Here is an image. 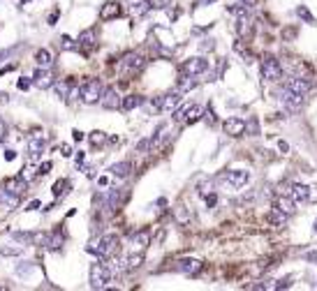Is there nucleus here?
<instances>
[{"label": "nucleus", "mask_w": 317, "mask_h": 291, "mask_svg": "<svg viewBox=\"0 0 317 291\" xmlns=\"http://www.w3.org/2000/svg\"><path fill=\"white\" fill-rule=\"evenodd\" d=\"M5 132H7V127H5V120L0 118V139H5Z\"/></svg>", "instance_id": "42"}, {"label": "nucleus", "mask_w": 317, "mask_h": 291, "mask_svg": "<svg viewBox=\"0 0 317 291\" xmlns=\"http://www.w3.org/2000/svg\"><path fill=\"white\" fill-rule=\"evenodd\" d=\"M148 243H151V234L146 229L132 234V238H130V245H132V249H135V252H144V249L148 247Z\"/></svg>", "instance_id": "13"}, {"label": "nucleus", "mask_w": 317, "mask_h": 291, "mask_svg": "<svg viewBox=\"0 0 317 291\" xmlns=\"http://www.w3.org/2000/svg\"><path fill=\"white\" fill-rule=\"evenodd\" d=\"M111 171L114 176H118V178H127L130 176V171H132V164L130 162H116V164H111Z\"/></svg>", "instance_id": "26"}, {"label": "nucleus", "mask_w": 317, "mask_h": 291, "mask_svg": "<svg viewBox=\"0 0 317 291\" xmlns=\"http://www.w3.org/2000/svg\"><path fill=\"white\" fill-rule=\"evenodd\" d=\"M14 157H16L14 150H5V160H14Z\"/></svg>", "instance_id": "45"}, {"label": "nucleus", "mask_w": 317, "mask_h": 291, "mask_svg": "<svg viewBox=\"0 0 317 291\" xmlns=\"http://www.w3.org/2000/svg\"><path fill=\"white\" fill-rule=\"evenodd\" d=\"M111 282V270L104 263H93L90 266V286L93 289H104Z\"/></svg>", "instance_id": "3"}, {"label": "nucleus", "mask_w": 317, "mask_h": 291, "mask_svg": "<svg viewBox=\"0 0 317 291\" xmlns=\"http://www.w3.org/2000/svg\"><path fill=\"white\" fill-rule=\"evenodd\" d=\"M44 143H47V141H44L42 137H33V139H30V141H28V155L33 157V160H35V157H38V155H42Z\"/></svg>", "instance_id": "24"}, {"label": "nucleus", "mask_w": 317, "mask_h": 291, "mask_svg": "<svg viewBox=\"0 0 317 291\" xmlns=\"http://www.w3.org/2000/svg\"><path fill=\"white\" fill-rule=\"evenodd\" d=\"M47 240H49V234H47V231H38V234H30V243H33V245H44V247H47Z\"/></svg>", "instance_id": "32"}, {"label": "nucleus", "mask_w": 317, "mask_h": 291, "mask_svg": "<svg viewBox=\"0 0 317 291\" xmlns=\"http://www.w3.org/2000/svg\"><path fill=\"white\" fill-rule=\"evenodd\" d=\"M211 3H215V0H197V5H211Z\"/></svg>", "instance_id": "47"}, {"label": "nucleus", "mask_w": 317, "mask_h": 291, "mask_svg": "<svg viewBox=\"0 0 317 291\" xmlns=\"http://www.w3.org/2000/svg\"><path fill=\"white\" fill-rule=\"evenodd\" d=\"M315 234H317V220H315Z\"/></svg>", "instance_id": "49"}, {"label": "nucleus", "mask_w": 317, "mask_h": 291, "mask_svg": "<svg viewBox=\"0 0 317 291\" xmlns=\"http://www.w3.org/2000/svg\"><path fill=\"white\" fill-rule=\"evenodd\" d=\"M296 14H299V16H301V18H306L308 23H315V18H312V14L308 12V9L303 7V5H301V7H296Z\"/></svg>", "instance_id": "35"}, {"label": "nucleus", "mask_w": 317, "mask_h": 291, "mask_svg": "<svg viewBox=\"0 0 317 291\" xmlns=\"http://www.w3.org/2000/svg\"><path fill=\"white\" fill-rule=\"evenodd\" d=\"M88 141L93 143L95 148H100V146H104V143H107V134L100 132V129H95V132H90V134H88Z\"/></svg>", "instance_id": "30"}, {"label": "nucleus", "mask_w": 317, "mask_h": 291, "mask_svg": "<svg viewBox=\"0 0 317 291\" xmlns=\"http://www.w3.org/2000/svg\"><path fill=\"white\" fill-rule=\"evenodd\" d=\"M141 263H144V252H132L125 261V268L127 270H135V268H139Z\"/></svg>", "instance_id": "28"}, {"label": "nucleus", "mask_w": 317, "mask_h": 291, "mask_svg": "<svg viewBox=\"0 0 317 291\" xmlns=\"http://www.w3.org/2000/svg\"><path fill=\"white\" fill-rule=\"evenodd\" d=\"M199 118H201V106H197V104H188L185 113H183V123H185V125H192V123H197Z\"/></svg>", "instance_id": "22"}, {"label": "nucleus", "mask_w": 317, "mask_h": 291, "mask_svg": "<svg viewBox=\"0 0 317 291\" xmlns=\"http://www.w3.org/2000/svg\"><path fill=\"white\" fill-rule=\"evenodd\" d=\"M0 102H3V104L7 102V95H5V92H0Z\"/></svg>", "instance_id": "48"}, {"label": "nucleus", "mask_w": 317, "mask_h": 291, "mask_svg": "<svg viewBox=\"0 0 317 291\" xmlns=\"http://www.w3.org/2000/svg\"><path fill=\"white\" fill-rule=\"evenodd\" d=\"M204 113V118H206V123L209 125H213L215 123V113H213V109H206V111H201Z\"/></svg>", "instance_id": "36"}, {"label": "nucleus", "mask_w": 317, "mask_h": 291, "mask_svg": "<svg viewBox=\"0 0 317 291\" xmlns=\"http://www.w3.org/2000/svg\"><path fill=\"white\" fill-rule=\"evenodd\" d=\"M269 220L273 222V224H285V220H287V215H285V212H280V210H273L269 215Z\"/></svg>", "instance_id": "34"}, {"label": "nucleus", "mask_w": 317, "mask_h": 291, "mask_svg": "<svg viewBox=\"0 0 317 291\" xmlns=\"http://www.w3.org/2000/svg\"><path fill=\"white\" fill-rule=\"evenodd\" d=\"M275 210H280V212H285V215H294V199L292 197H278V201H275Z\"/></svg>", "instance_id": "21"}, {"label": "nucleus", "mask_w": 317, "mask_h": 291, "mask_svg": "<svg viewBox=\"0 0 317 291\" xmlns=\"http://www.w3.org/2000/svg\"><path fill=\"white\" fill-rule=\"evenodd\" d=\"M95 40H98L95 30H84L79 35V42H77V46H81V49H84V53H88V51L95 46Z\"/></svg>", "instance_id": "20"}, {"label": "nucleus", "mask_w": 317, "mask_h": 291, "mask_svg": "<svg viewBox=\"0 0 317 291\" xmlns=\"http://www.w3.org/2000/svg\"><path fill=\"white\" fill-rule=\"evenodd\" d=\"M67 189H70V180H65V178H61L56 185H53V194H56V197H63Z\"/></svg>", "instance_id": "33"}, {"label": "nucleus", "mask_w": 317, "mask_h": 291, "mask_svg": "<svg viewBox=\"0 0 317 291\" xmlns=\"http://www.w3.org/2000/svg\"><path fill=\"white\" fill-rule=\"evenodd\" d=\"M144 104V97L141 95H127V97H123L121 100V109L123 111H132V109H137V106H141Z\"/></svg>", "instance_id": "23"}, {"label": "nucleus", "mask_w": 317, "mask_h": 291, "mask_svg": "<svg viewBox=\"0 0 317 291\" xmlns=\"http://www.w3.org/2000/svg\"><path fill=\"white\" fill-rule=\"evenodd\" d=\"M88 252L100 254V257H107V259H109V257H114V254L118 252V236H114V234L104 236V238L100 240L98 245H90Z\"/></svg>", "instance_id": "2"}, {"label": "nucleus", "mask_w": 317, "mask_h": 291, "mask_svg": "<svg viewBox=\"0 0 317 291\" xmlns=\"http://www.w3.org/2000/svg\"><path fill=\"white\" fill-rule=\"evenodd\" d=\"M287 88L292 92H296V95H306V92L310 90V81H308V79H301V76H294V79H289Z\"/></svg>", "instance_id": "19"}, {"label": "nucleus", "mask_w": 317, "mask_h": 291, "mask_svg": "<svg viewBox=\"0 0 317 291\" xmlns=\"http://www.w3.org/2000/svg\"><path fill=\"white\" fill-rule=\"evenodd\" d=\"M63 49H77V42L74 40H70V37H63Z\"/></svg>", "instance_id": "37"}, {"label": "nucleus", "mask_w": 317, "mask_h": 291, "mask_svg": "<svg viewBox=\"0 0 317 291\" xmlns=\"http://www.w3.org/2000/svg\"><path fill=\"white\" fill-rule=\"evenodd\" d=\"M181 95H183V92H178V90L162 95V97H160V111H174L178 106V102H181Z\"/></svg>", "instance_id": "17"}, {"label": "nucleus", "mask_w": 317, "mask_h": 291, "mask_svg": "<svg viewBox=\"0 0 317 291\" xmlns=\"http://www.w3.org/2000/svg\"><path fill=\"white\" fill-rule=\"evenodd\" d=\"M61 245H63V236L58 234V231L49 234V240H47V247L49 249H61Z\"/></svg>", "instance_id": "31"}, {"label": "nucleus", "mask_w": 317, "mask_h": 291, "mask_svg": "<svg viewBox=\"0 0 317 291\" xmlns=\"http://www.w3.org/2000/svg\"><path fill=\"white\" fill-rule=\"evenodd\" d=\"M222 129H225V134L227 137H243V134L248 132V123L246 120H241V118H227L222 123Z\"/></svg>", "instance_id": "8"}, {"label": "nucleus", "mask_w": 317, "mask_h": 291, "mask_svg": "<svg viewBox=\"0 0 317 291\" xmlns=\"http://www.w3.org/2000/svg\"><path fill=\"white\" fill-rule=\"evenodd\" d=\"M174 268L185 273V275H197L201 270V261H197V259H181V261H176Z\"/></svg>", "instance_id": "14"}, {"label": "nucleus", "mask_w": 317, "mask_h": 291, "mask_svg": "<svg viewBox=\"0 0 317 291\" xmlns=\"http://www.w3.org/2000/svg\"><path fill=\"white\" fill-rule=\"evenodd\" d=\"M35 60H38V65H40V67H49V65L53 63V55H51V51L40 49L38 53H35Z\"/></svg>", "instance_id": "27"}, {"label": "nucleus", "mask_w": 317, "mask_h": 291, "mask_svg": "<svg viewBox=\"0 0 317 291\" xmlns=\"http://www.w3.org/2000/svg\"><path fill=\"white\" fill-rule=\"evenodd\" d=\"M262 79H266V81H280L283 79V65L278 63V58L266 55L262 60Z\"/></svg>", "instance_id": "4"}, {"label": "nucleus", "mask_w": 317, "mask_h": 291, "mask_svg": "<svg viewBox=\"0 0 317 291\" xmlns=\"http://www.w3.org/2000/svg\"><path fill=\"white\" fill-rule=\"evenodd\" d=\"M280 102H283L287 109H299L301 106V102H303V95H296V92H292L287 86L280 90Z\"/></svg>", "instance_id": "12"}, {"label": "nucleus", "mask_w": 317, "mask_h": 291, "mask_svg": "<svg viewBox=\"0 0 317 291\" xmlns=\"http://www.w3.org/2000/svg\"><path fill=\"white\" fill-rule=\"evenodd\" d=\"M308 197H310V187H306V185H292V199L294 203L296 201H308Z\"/></svg>", "instance_id": "25"}, {"label": "nucleus", "mask_w": 317, "mask_h": 291, "mask_svg": "<svg viewBox=\"0 0 317 291\" xmlns=\"http://www.w3.org/2000/svg\"><path fill=\"white\" fill-rule=\"evenodd\" d=\"M123 7H125V12L130 14V16L139 18V16H144V14L148 12L153 5H151V0H125V3H123Z\"/></svg>", "instance_id": "9"}, {"label": "nucleus", "mask_w": 317, "mask_h": 291, "mask_svg": "<svg viewBox=\"0 0 317 291\" xmlns=\"http://www.w3.org/2000/svg\"><path fill=\"white\" fill-rule=\"evenodd\" d=\"M241 5H246V7H255L257 0H241Z\"/></svg>", "instance_id": "43"}, {"label": "nucleus", "mask_w": 317, "mask_h": 291, "mask_svg": "<svg viewBox=\"0 0 317 291\" xmlns=\"http://www.w3.org/2000/svg\"><path fill=\"white\" fill-rule=\"evenodd\" d=\"M33 83H35L38 88H42V90L51 88V86H53V74H51V69H49V67H40L38 72H35V76H33Z\"/></svg>", "instance_id": "11"}, {"label": "nucleus", "mask_w": 317, "mask_h": 291, "mask_svg": "<svg viewBox=\"0 0 317 291\" xmlns=\"http://www.w3.org/2000/svg\"><path fill=\"white\" fill-rule=\"evenodd\" d=\"M176 217H178L181 222H188V215H185V210H183V206L176 208Z\"/></svg>", "instance_id": "39"}, {"label": "nucleus", "mask_w": 317, "mask_h": 291, "mask_svg": "<svg viewBox=\"0 0 317 291\" xmlns=\"http://www.w3.org/2000/svg\"><path fill=\"white\" fill-rule=\"evenodd\" d=\"M225 180H227L232 187H243V185L250 180V173L246 169H232V171H225Z\"/></svg>", "instance_id": "10"}, {"label": "nucleus", "mask_w": 317, "mask_h": 291, "mask_svg": "<svg viewBox=\"0 0 317 291\" xmlns=\"http://www.w3.org/2000/svg\"><path fill=\"white\" fill-rule=\"evenodd\" d=\"M121 12H123V5H118V3H104L102 9H100V18H102V21H111V18L121 16Z\"/></svg>", "instance_id": "16"}, {"label": "nucleus", "mask_w": 317, "mask_h": 291, "mask_svg": "<svg viewBox=\"0 0 317 291\" xmlns=\"http://www.w3.org/2000/svg\"><path fill=\"white\" fill-rule=\"evenodd\" d=\"M53 90L58 92V97H63L65 102H72L79 97V86H77L72 79H65V81H53Z\"/></svg>", "instance_id": "6"}, {"label": "nucleus", "mask_w": 317, "mask_h": 291, "mask_svg": "<svg viewBox=\"0 0 317 291\" xmlns=\"http://www.w3.org/2000/svg\"><path fill=\"white\" fill-rule=\"evenodd\" d=\"M30 176H33V173H30V169H28V166H26V169H24V173H21V178H24V180H28Z\"/></svg>", "instance_id": "46"}, {"label": "nucleus", "mask_w": 317, "mask_h": 291, "mask_svg": "<svg viewBox=\"0 0 317 291\" xmlns=\"http://www.w3.org/2000/svg\"><path fill=\"white\" fill-rule=\"evenodd\" d=\"M195 86H197V79H195V76H188V74H183V79L178 81V92H188V90H192Z\"/></svg>", "instance_id": "29"}, {"label": "nucleus", "mask_w": 317, "mask_h": 291, "mask_svg": "<svg viewBox=\"0 0 317 291\" xmlns=\"http://www.w3.org/2000/svg\"><path fill=\"white\" fill-rule=\"evenodd\" d=\"M51 166H53L51 162H44V164L40 166V173H42V176H44V173H49V171H51Z\"/></svg>", "instance_id": "40"}, {"label": "nucleus", "mask_w": 317, "mask_h": 291, "mask_svg": "<svg viewBox=\"0 0 317 291\" xmlns=\"http://www.w3.org/2000/svg\"><path fill=\"white\" fill-rule=\"evenodd\" d=\"M181 72L188 74V76H201L204 72H209V60L201 58V55H197V58H188L185 63H183Z\"/></svg>", "instance_id": "5"}, {"label": "nucleus", "mask_w": 317, "mask_h": 291, "mask_svg": "<svg viewBox=\"0 0 317 291\" xmlns=\"http://www.w3.org/2000/svg\"><path fill=\"white\" fill-rule=\"evenodd\" d=\"M72 134H74V141H81V139H84V132H79V129H74Z\"/></svg>", "instance_id": "44"}, {"label": "nucleus", "mask_w": 317, "mask_h": 291, "mask_svg": "<svg viewBox=\"0 0 317 291\" xmlns=\"http://www.w3.org/2000/svg\"><path fill=\"white\" fill-rule=\"evenodd\" d=\"M102 83L98 81V79H90V81H86L84 86L79 88V97L84 104H95V102H100V97H102Z\"/></svg>", "instance_id": "1"}, {"label": "nucleus", "mask_w": 317, "mask_h": 291, "mask_svg": "<svg viewBox=\"0 0 317 291\" xmlns=\"http://www.w3.org/2000/svg\"><path fill=\"white\" fill-rule=\"evenodd\" d=\"M26 187H28V185H26L24 178H10V180L5 183V189H7V192L14 194V197H19V199L26 194Z\"/></svg>", "instance_id": "18"}, {"label": "nucleus", "mask_w": 317, "mask_h": 291, "mask_svg": "<svg viewBox=\"0 0 317 291\" xmlns=\"http://www.w3.org/2000/svg\"><path fill=\"white\" fill-rule=\"evenodd\" d=\"M30 83H33V79L24 76V79H21V81H19V88H21V90H28V88H30Z\"/></svg>", "instance_id": "38"}, {"label": "nucleus", "mask_w": 317, "mask_h": 291, "mask_svg": "<svg viewBox=\"0 0 317 291\" xmlns=\"http://www.w3.org/2000/svg\"><path fill=\"white\" fill-rule=\"evenodd\" d=\"M144 55H139V53H135V51H132V53H125L123 55V60H121V69L125 74H137V72H141V69H144Z\"/></svg>", "instance_id": "7"}, {"label": "nucleus", "mask_w": 317, "mask_h": 291, "mask_svg": "<svg viewBox=\"0 0 317 291\" xmlns=\"http://www.w3.org/2000/svg\"><path fill=\"white\" fill-rule=\"evenodd\" d=\"M100 102H102L104 109H121V97H118V92L114 90V88H107V90H102V97H100Z\"/></svg>", "instance_id": "15"}, {"label": "nucleus", "mask_w": 317, "mask_h": 291, "mask_svg": "<svg viewBox=\"0 0 317 291\" xmlns=\"http://www.w3.org/2000/svg\"><path fill=\"white\" fill-rule=\"evenodd\" d=\"M151 146V139H144V141H139L137 143V150H146V148Z\"/></svg>", "instance_id": "41"}]
</instances>
